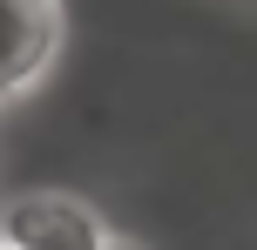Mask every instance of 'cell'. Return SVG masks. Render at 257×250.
I'll return each mask as SVG.
<instances>
[{
	"label": "cell",
	"instance_id": "cell-1",
	"mask_svg": "<svg viewBox=\"0 0 257 250\" xmlns=\"http://www.w3.org/2000/svg\"><path fill=\"white\" fill-rule=\"evenodd\" d=\"M102 237V210L68 189H27L0 210V250H95Z\"/></svg>",
	"mask_w": 257,
	"mask_h": 250
},
{
	"label": "cell",
	"instance_id": "cell-2",
	"mask_svg": "<svg viewBox=\"0 0 257 250\" xmlns=\"http://www.w3.org/2000/svg\"><path fill=\"white\" fill-rule=\"evenodd\" d=\"M61 48V0H0V102L27 95Z\"/></svg>",
	"mask_w": 257,
	"mask_h": 250
},
{
	"label": "cell",
	"instance_id": "cell-3",
	"mask_svg": "<svg viewBox=\"0 0 257 250\" xmlns=\"http://www.w3.org/2000/svg\"><path fill=\"white\" fill-rule=\"evenodd\" d=\"M95 250H142V243H128V237H115V230H108V237L95 243Z\"/></svg>",
	"mask_w": 257,
	"mask_h": 250
}]
</instances>
